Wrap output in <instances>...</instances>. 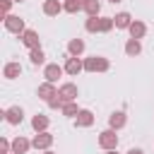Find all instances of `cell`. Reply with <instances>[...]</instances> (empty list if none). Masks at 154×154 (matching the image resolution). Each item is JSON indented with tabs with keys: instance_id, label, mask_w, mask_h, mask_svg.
<instances>
[{
	"instance_id": "cell-14",
	"label": "cell",
	"mask_w": 154,
	"mask_h": 154,
	"mask_svg": "<svg viewBox=\"0 0 154 154\" xmlns=\"http://www.w3.org/2000/svg\"><path fill=\"white\" fill-rule=\"evenodd\" d=\"M63 12V2L60 0H43V14L46 17H58Z\"/></svg>"
},
{
	"instance_id": "cell-2",
	"label": "cell",
	"mask_w": 154,
	"mask_h": 154,
	"mask_svg": "<svg viewBox=\"0 0 154 154\" xmlns=\"http://www.w3.org/2000/svg\"><path fill=\"white\" fill-rule=\"evenodd\" d=\"M99 147L103 149V152H113L116 147H118V135H116V130H111V128H106L103 132H99Z\"/></svg>"
},
{
	"instance_id": "cell-32",
	"label": "cell",
	"mask_w": 154,
	"mask_h": 154,
	"mask_svg": "<svg viewBox=\"0 0 154 154\" xmlns=\"http://www.w3.org/2000/svg\"><path fill=\"white\" fill-rule=\"evenodd\" d=\"M43 154H55V152H51V149H46V152H43Z\"/></svg>"
},
{
	"instance_id": "cell-17",
	"label": "cell",
	"mask_w": 154,
	"mask_h": 154,
	"mask_svg": "<svg viewBox=\"0 0 154 154\" xmlns=\"http://www.w3.org/2000/svg\"><path fill=\"white\" fill-rule=\"evenodd\" d=\"M84 53V41L82 38H70V43H67V55L70 58H79Z\"/></svg>"
},
{
	"instance_id": "cell-7",
	"label": "cell",
	"mask_w": 154,
	"mask_h": 154,
	"mask_svg": "<svg viewBox=\"0 0 154 154\" xmlns=\"http://www.w3.org/2000/svg\"><path fill=\"white\" fill-rule=\"evenodd\" d=\"M2 116H5V120H7L10 125H19V123L24 120V111H22V106H10V108L2 111Z\"/></svg>"
},
{
	"instance_id": "cell-30",
	"label": "cell",
	"mask_w": 154,
	"mask_h": 154,
	"mask_svg": "<svg viewBox=\"0 0 154 154\" xmlns=\"http://www.w3.org/2000/svg\"><path fill=\"white\" fill-rule=\"evenodd\" d=\"M128 154H144L140 147H132V149H128Z\"/></svg>"
},
{
	"instance_id": "cell-31",
	"label": "cell",
	"mask_w": 154,
	"mask_h": 154,
	"mask_svg": "<svg viewBox=\"0 0 154 154\" xmlns=\"http://www.w3.org/2000/svg\"><path fill=\"white\" fill-rule=\"evenodd\" d=\"M108 2H113V5H116V2H123V0H108Z\"/></svg>"
},
{
	"instance_id": "cell-19",
	"label": "cell",
	"mask_w": 154,
	"mask_h": 154,
	"mask_svg": "<svg viewBox=\"0 0 154 154\" xmlns=\"http://www.w3.org/2000/svg\"><path fill=\"white\" fill-rule=\"evenodd\" d=\"M113 22H116V29H130V24H132L135 19H132L130 12H118V14L113 17Z\"/></svg>"
},
{
	"instance_id": "cell-24",
	"label": "cell",
	"mask_w": 154,
	"mask_h": 154,
	"mask_svg": "<svg viewBox=\"0 0 154 154\" xmlns=\"http://www.w3.org/2000/svg\"><path fill=\"white\" fill-rule=\"evenodd\" d=\"M29 60H31V65H43V63H46V53H43V48H34V51H29Z\"/></svg>"
},
{
	"instance_id": "cell-27",
	"label": "cell",
	"mask_w": 154,
	"mask_h": 154,
	"mask_svg": "<svg viewBox=\"0 0 154 154\" xmlns=\"http://www.w3.org/2000/svg\"><path fill=\"white\" fill-rule=\"evenodd\" d=\"M63 106H65V101H63V96H60V94H55V96L48 101V108H63Z\"/></svg>"
},
{
	"instance_id": "cell-3",
	"label": "cell",
	"mask_w": 154,
	"mask_h": 154,
	"mask_svg": "<svg viewBox=\"0 0 154 154\" xmlns=\"http://www.w3.org/2000/svg\"><path fill=\"white\" fill-rule=\"evenodd\" d=\"M2 24H5V29H7V31H12V34H17V36H22V34L26 31L24 19H22V17H17V14H7V17L2 19Z\"/></svg>"
},
{
	"instance_id": "cell-21",
	"label": "cell",
	"mask_w": 154,
	"mask_h": 154,
	"mask_svg": "<svg viewBox=\"0 0 154 154\" xmlns=\"http://www.w3.org/2000/svg\"><path fill=\"white\" fill-rule=\"evenodd\" d=\"M79 10H84V2L82 0H65L63 2V12H67V14H77Z\"/></svg>"
},
{
	"instance_id": "cell-5",
	"label": "cell",
	"mask_w": 154,
	"mask_h": 154,
	"mask_svg": "<svg viewBox=\"0 0 154 154\" xmlns=\"http://www.w3.org/2000/svg\"><path fill=\"white\" fill-rule=\"evenodd\" d=\"M63 72H65V67L58 65V63H48V65L43 67V77H46V82H53V84L63 77Z\"/></svg>"
},
{
	"instance_id": "cell-34",
	"label": "cell",
	"mask_w": 154,
	"mask_h": 154,
	"mask_svg": "<svg viewBox=\"0 0 154 154\" xmlns=\"http://www.w3.org/2000/svg\"><path fill=\"white\" fill-rule=\"evenodd\" d=\"M14 2H24V0H14Z\"/></svg>"
},
{
	"instance_id": "cell-8",
	"label": "cell",
	"mask_w": 154,
	"mask_h": 154,
	"mask_svg": "<svg viewBox=\"0 0 154 154\" xmlns=\"http://www.w3.org/2000/svg\"><path fill=\"white\" fill-rule=\"evenodd\" d=\"M22 43L29 48V51H34V48H41V38H38V31H34V29H26L22 36Z\"/></svg>"
},
{
	"instance_id": "cell-1",
	"label": "cell",
	"mask_w": 154,
	"mask_h": 154,
	"mask_svg": "<svg viewBox=\"0 0 154 154\" xmlns=\"http://www.w3.org/2000/svg\"><path fill=\"white\" fill-rule=\"evenodd\" d=\"M108 70H111L108 58H103V55L84 58V72H108Z\"/></svg>"
},
{
	"instance_id": "cell-13",
	"label": "cell",
	"mask_w": 154,
	"mask_h": 154,
	"mask_svg": "<svg viewBox=\"0 0 154 154\" xmlns=\"http://www.w3.org/2000/svg\"><path fill=\"white\" fill-rule=\"evenodd\" d=\"M75 125H77V128H91V125H94V113H91L89 108H82V111L77 113V118H75Z\"/></svg>"
},
{
	"instance_id": "cell-29",
	"label": "cell",
	"mask_w": 154,
	"mask_h": 154,
	"mask_svg": "<svg viewBox=\"0 0 154 154\" xmlns=\"http://www.w3.org/2000/svg\"><path fill=\"white\" fill-rule=\"evenodd\" d=\"M0 154H12V142L10 140H0Z\"/></svg>"
},
{
	"instance_id": "cell-23",
	"label": "cell",
	"mask_w": 154,
	"mask_h": 154,
	"mask_svg": "<svg viewBox=\"0 0 154 154\" xmlns=\"http://www.w3.org/2000/svg\"><path fill=\"white\" fill-rule=\"evenodd\" d=\"M84 29H87L89 34H96V31H101V17H87V22H84Z\"/></svg>"
},
{
	"instance_id": "cell-18",
	"label": "cell",
	"mask_w": 154,
	"mask_h": 154,
	"mask_svg": "<svg viewBox=\"0 0 154 154\" xmlns=\"http://www.w3.org/2000/svg\"><path fill=\"white\" fill-rule=\"evenodd\" d=\"M19 75H22V65H19V63H14V60H12V63H7V65L2 67V77H5V79H17Z\"/></svg>"
},
{
	"instance_id": "cell-6",
	"label": "cell",
	"mask_w": 154,
	"mask_h": 154,
	"mask_svg": "<svg viewBox=\"0 0 154 154\" xmlns=\"http://www.w3.org/2000/svg\"><path fill=\"white\" fill-rule=\"evenodd\" d=\"M58 94H60V96H63V101L67 103V101H75V99L79 96V89H77V84L65 82V84H60V87H58Z\"/></svg>"
},
{
	"instance_id": "cell-10",
	"label": "cell",
	"mask_w": 154,
	"mask_h": 154,
	"mask_svg": "<svg viewBox=\"0 0 154 154\" xmlns=\"http://www.w3.org/2000/svg\"><path fill=\"white\" fill-rule=\"evenodd\" d=\"M63 67H65V72H67V75L77 77V75H79V72L84 70V60H82V58H67Z\"/></svg>"
},
{
	"instance_id": "cell-11",
	"label": "cell",
	"mask_w": 154,
	"mask_h": 154,
	"mask_svg": "<svg viewBox=\"0 0 154 154\" xmlns=\"http://www.w3.org/2000/svg\"><path fill=\"white\" fill-rule=\"evenodd\" d=\"M36 94H38V99H43V101L48 103V101L58 94V89H55V84H53V82H43V84H38Z\"/></svg>"
},
{
	"instance_id": "cell-16",
	"label": "cell",
	"mask_w": 154,
	"mask_h": 154,
	"mask_svg": "<svg viewBox=\"0 0 154 154\" xmlns=\"http://www.w3.org/2000/svg\"><path fill=\"white\" fill-rule=\"evenodd\" d=\"M128 31H130V38H137V41H140V38H144V34H147V24L140 22V19H135Z\"/></svg>"
},
{
	"instance_id": "cell-35",
	"label": "cell",
	"mask_w": 154,
	"mask_h": 154,
	"mask_svg": "<svg viewBox=\"0 0 154 154\" xmlns=\"http://www.w3.org/2000/svg\"><path fill=\"white\" fill-rule=\"evenodd\" d=\"M82 2H87V0H82Z\"/></svg>"
},
{
	"instance_id": "cell-33",
	"label": "cell",
	"mask_w": 154,
	"mask_h": 154,
	"mask_svg": "<svg viewBox=\"0 0 154 154\" xmlns=\"http://www.w3.org/2000/svg\"><path fill=\"white\" fill-rule=\"evenodd\" d=\"M106 154H118V152H116V149H113V152H106Z\"/></svg>"
},
{
	"instance_id": "cell-26",
	"label": "cell",
	"mask_w": 154,
	"mask_h": 154,
	"mask_svg": "<svg viewBox=\"0 0 154 154\" xmlns=\"http://www.w3.org/2000/svg\"><path fill=\"white\" fill-rule=\"evenodd\" d=\"M113 26H116L113 17H101V34H108V31H111Z\"/></svg>"
},
{
	"instance_id": "cell-12",
	"label": "cell",
	"mask_w": 154,
	"mask_h": 154,
	"mask_svg": "<svg viewBox=\"0 0 154 154\" xmlns=\"http://www.w3.org/2000/svg\"><path fill=\"white\" fill-rule=\"evenodd\" d=\"M31 147H34L31 140H26V137H22V135H17V137L12 140V154H26Z\"/></svg>"
},
{
	"instance_id": "cell-28",
	"label": "cell",
	"mask_w": 154,
	"mask_h": 154,
	"mask_svg": "<svg viewBox=\"0 0 154 154\" xmlns=\"http://www.w3.org/2000/svg\"><path fill=\"white\" fill-rule=\"evenodd\" d=\"M12 2H14V0H0V14H2V19L10 14V7H12Z\"/></svg>"
},
{
	"instance_id": "cell-9",
	"label": "cell",
	"mask_w": 154,
	"mask_h": 154,
	"mask_svg": "<svg viewBox=\"0 0 154 154\" xmlns=\"http://www.w3.org/2000/svg\"><path fill=\"white\" fill-rule=\"evenodd\" d=\"M125 123H128V116H125V111H113L111 116H108V128L111 130H120V128H125Z\"/></svg>"
},
{
	"instance_id": "cell-15",
	"label": "cell",
	"mask_w": 154,
	"mask_h": 154,
	"mask_svg": "<svg viewBox=\"0 0 154 154\" xmlns=\"http://www.w3.org/2000/svg\"><path fill=\"white\" fill-rule=\"evenodd\" d=\"M48 125H51V118H48V116H43V113H36V116L31 118V128H34L36 132H46V130H48Z\"/></svg>"
},
{
	"instance_id": "cell-20",
	"label": "cell",
	"mask_w": 154,
	"mask_h": 154,
	"mask_svg": "<svg viewBox=\"0 0 154 154\" xmlns=\"http://www.w3.org/2000/svg\"><path fill=\"white\" fill-rule=\"evenodd\" d=\"M140 53H142V43H140L137 38H128V41H125V55L137 58Z\"/></svg>"
},
{
	"instance_id": "cell-25",
	"label": "cell",
	"mask_w": 154,
	"mask_h": 154,
	"mask_svg": "<svg viewBox=\"0 0 154 154\" xmlns=\"http://www.w3.org/2000/svg\"><path fill=\"white\" fill-rule=\"evenodd\" d=\"M60 111H63V116H67V118H77V113H79L82 108H77V103H75V101H67Z\"/></svg>"
},
{
	"instance_id": "cell-22",
	"label": "cell",
	"mask_w": 154,
	"mask_h": 154,
	"mask_svg": "<svg viewBox=\"0 0 154 154\" xmlns=\"http://www.w3.org/2000/svg\"><path fill=\"white\" fill-rule=\"evenodd\" d=\"M84 12H87V17H99L101 14V2L99 0H87L84 2Z\"/></svg>"
},
{
	"instance_id": "cell-4",
	"label": "cell",
	"mask_w": 154,
	"mask_h": 154,
	"mask_svg": "<svg viewBox=\"0 0 154 154\" xmlns=\"http://www.w3.org/2000/svg\"><path fill=\"white\" fill-rule=\"evenodd\" d=\"M31 144H34V149H38V152H46V149H51V144H53V135L46 130V132H36L34 135V140H31Z\"/></svg>"
}]
</instances>
